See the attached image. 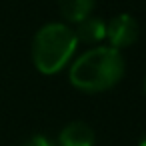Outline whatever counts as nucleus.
Wrapping results in <instances>:
<instances>
[{
    "label": "nucleus",
    "instance_id": "obj_1",
    "mask_svg": "<svg viewBox=\"0 0 146 146\" xmlns=\"http://www.w3.org/2000/svg\"><path fill=\"white\" fill-rule=\"evenodd\" d=\"M126 72V62L120 50L100 44L80 54L68 70V82L84 94H100L114 88Z\"/></svg>",
    "mask_w": 146,
    "mask_h": 146
},
{
    "label": "nucleus",
    "instance_id": "obj_2",
    "mask_svg": "<svg viewBox=\"0 0 146 146\" xmlns=\"http://www.w3.org/2000/svg\"><path fill=\"white\" fill-rule=\"evenodd\" d=\"M78 40L74 28L66 22H48L40 26L32 38V64L44 76L60 74L74 58Z\"/></svg>",
    "mask_w": 146,
    "mask_h": 146
},
{
    "label": "nucleus",
    "instance_id": "obj_3",
    "mask_svg": "<svg viewBox=\"0 0 146 146\" xmlns=\"http://www.w3.org/2000/svg\"><path fill=\"white\" fill-rule=\"evenodd\" d=\"M138 34H140V26H138L136 18L132 14H128V12L116 14L106 22L108 46H112V48H116L120 52H122V48L132 46L138 40Z\"/></svg>",
    "mask_w": 146,
    "mask_h": 146
},
{
    "label": "nucleus",
    "instance_id": "obj_4",
    "mask_svg": "<svg viewBox=\"0 0 146 146\" xmlns=\"http://www.w3.org/2000/svg\"><path fill=\"white\" fill-rule=\"evenodd\" d=\"M56 146H96V132L82 120L68 122L60 130Z\"/></svg>",
    "mask_w": 146,
    "mask_h": 146
},
{
    "label": "nucleus",
    "instance_id": "obj_5",
    "mask_svg": "<svg viewBox=\"0 0 146 146\" xmlns=\"http://www.w3.org/2000/svg\"><path fill=\"white\" fill-rule=\"evenodd\" d=\"M76 40L78 44H88V46H96L102 40H106V22L100 16H88L82 22L76 24L74 28Z\"/></svg>",
    "mask_w": 146,
    "mask_h": 146
},
{
    "label": "nucleus",
    "instance_id": "obj_6",
    "mask_svg": "<svg viewBox=\"0 0 146 146\" xmlns=\"http://www.w3.org/2000/svg\"><path fill=\"white\" fill-rule=\"evenodd\" d=\"M96 0H58V10L66 24H78L84 18L92 16Z\"/></svg>",
    "mask_w": 146,
    "mask_h": 146
},
{
    "label": "nucleus",
    "instance_id": "obj_7",
    "mask_svg": "<svg viewBox=\"0 0 146 146\" xmlns=\"http://www.w3.org/2000/svg\"><path fill=\"white\" fill-rule=\"evenodd\" d=\"M20 146H56V142H52L48 136L44 134H32L30 138H26Z\"/></svg>",
    "mask_w": 146,
    "mask_h": 146
},
{
    "label": "nucleus",
    "instance_id": "obj_8",
    "mask_svg": "<svg viewBox=\"0 0 146 146\" xmlns=\"http://www.w3.org/2000/svg\"><path fill=\"white\" fill-rule=\"evenodd\" d=\"M138 146H146V132L142 134V138L138 140Z\"/></svg>",
    "mask_w": 146,
    "mask_h": 146
},
{
    "label": "nucleus",
    "instance_id": "obj_9",
    "mask_svg": "<svg viewBox=\"0 0 146 146\" xmlns=\"http://www.w3.org/2000/svg\"><path fill=\"white\" fill-rule=\"evenodd\" d=\"M142 92H144V96H146V76H144V80H142Z\"/></svg>",
    "mask_w": 146,
    "mask_h": 146
}]
</instances>
